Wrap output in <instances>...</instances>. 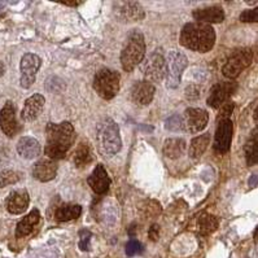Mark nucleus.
I'll return each instance as SVG.
<instances>
[{"label": "nucleus", "mask_w": 258, "mask_h": 258, "mask_svg": "<svg viewBox=\"0 0 258 258\" xmlns=\"http://www.w3.org/2000/svg\"><path fill=\"white\" fill-rule=\"evenodd\" d=\"M237 83L236 82H219L212 87L208 96L207 104L212 106L213 109L221 108L226 101L230 99V96L236 91Z\"/></svg>", "instance_id": "f8f14e48"}, {"label": "nucleus", "mask_w": 258, "mask_h": 258, "mask_svg": "<svg viewBox=\"0 0 258 258\" xmlns=\"http://www.w3.org/2000/svg\"><path fill=\"white\" fill-rule=\"evenodd\" d=\"M239 20L241 22H257L258 21V8H253V10H246L240 15Z\"/></svg>", "instance_id": "473e14b6"}, {"label": "nucleus", "mask_w": 258, "mask_h": 258, "mask_svg": "<svg viewBox=\"0 0 258 258\" xmlns=\"http://www.w3.org/2000/svg\"><path fill=\"white\" fill-rule=\"evenodd\" d=\"M42 65V60L35 53H25L21 58V78H20V85L22 88H30L35 83L37 73Z\"/></svg>", "instance_id": "9d476101"}, {"label": "nucleus", "mask_w": 258, "mask_h": 258, "mask_svg": "<svg viewBox=\"0 0 258 258\" xmlns=\"http://www.w3.org/2000/svg\"><path fill=\"white\" fill-rule=\"evenodd\" d=\"M64 6H69V7H78L81 4H83V2H62Z\"/></svg>", "instance_id": "4c0bfd02"}, {"label": "nucleus", "mask_w": 258, "mask_h": 258, "mask_svg": "<svg viewBox=\"0 0 258 258\" xmlns=\"http://www.w3.org/2000/svg\"><path fill=\"white\" fill-rule=\"evenodd\" d=\"M94 161V153H92L91 146L87 142H81L77 146L73 155V162L78 169H85Z\"/></svg>", "instance_id": "4be33fe9"}, {"label": "nucleus", "mask_w": 258, "mask_h": 258, "mask_svg": "<svg viewBox=\"0 0 258 258\" xmlns=\"http://www.w3.org/2000/svg\"><path fill=\"white\" fill-rule=\"evenodd\" d=\"M234 103H231V101L223 104V105L221 106V110H219V114L218 117H217V121L225 118H231V114L234 112Z\"/></svg>", "instance_id": "f704fd0d"}, {"label": "nucleus", "mask_w": 258, "mask_h": 258, "mask_svg": "<svg viewBox=\"0 0 258 258\" xmlns=\"http://www.w3.org/2000/svg\"><path fill=\"white\" fill-rule=\"evenodd\" d=\"M79 236H81V240H79V248L82 249V250H86V252L90 250V248H91L90 241H91L92 237L91 232L88 230H82L79 232Z\"/></svg>", "instance_id": "2f4dec72"}, {"label": "nucleus", "mask_w": 258, "mask_h": 258, "mask_svg": "<svg viewBox=\"0 0 258 258\" xmlns=\"http://www.w3.org/2000/svg\"><path fill=\"white\" fill-rule=\"evenodd\" d=\"M188 67V58L179 51H170L165 58V78L167 88H176L180 85L183 72Z\"/></svg>", "instance_id": "423d86ee"}, {"label": "nucleus", "mask_w": 258, "mask_h": 258, "mask_svg": "<svg viewBox=\"0 0 258 258\" xmlns=\"http://www.w3.org/2000/svg\"><path fill=\"white\" fill-rule=\"evenodd\" d=\"M76 140V130L70 122L53 123L48 122L46 127L44 153L51 160H60L67 156Z\"/></svg>", "instance_id": "f257e3e1"}, {"label": "nucleus", "mask_w": 258, "mask_h": 258, "mask_svg": "<svg viewBox=\"0 0 258 258\" xmlns=\"http://www.w3.org/2000/svg\"><path fill=\"white\" fill-rule=\"evenodd\" d=\"M46 83H49V85L52 83V87L47 90L48 92H60L65 88V83L60 78H57V77H49L46 81Z\"/></svg>", "instance_id": "72a5a7b5"}, {"label": "nucleus", "mask_w": 258, "mask_h": 258, "mask_svg": "<svg viewBox=\"0 0 258 258\" xmlns=\"http://www.w3.org/2000/svg\"><path fill=\"white\" fill-rule=\"evenodd\" d=\"M218 227V219L214 216L203 213L198 219V228L201 235H209Z\"/></svg>", "instance_id": "cd10ccee"}, {"label": "nucleus", "mask_w": 258, "mask_h": 258, "mask_svg": "<svg viewBox=\"0 0 258 258\" xmlns=\"http://www.w3.org/2000/svg\"><path fill=\"white\" fill-rule=\"evenodd\" d=\"M179 42L184 48L205 53L216 44V31L209 24L189 22L183 26Z\"/></svg>", "instance_id": "f03ea898"}, {"label": "nucleus", "mask_w": 258, "mask_h": 258, "mask_svg": "<svg viewBox=\"0 0 258 258\" xmlns=\"http://www.w3.org/2000/svg\"><path fill=\"white\" fill-rule=\"evenodd\" d=\"M210 143V134H203L200 137H196L191 140V144H189V151L188 155L191 158H200L204 155V152L207 151L208 146Z\"/></svg>", "instance_id": "bb28decb"}, {"label": "nucleus", "mask_w": 258, "mask_h": 258, "mask_svg": "<svg viewBox=\"0 0 258 258\" xmlns=\"http://www.w3.org/2000/svg\"><path fill=\"white\" fill-rule=\"evenodd\" d=\"M244 153L248 166H254L258 162V130L257 127L252 131L250 138L244 146Z\"/></svg>", "instance_id": "a878e982"}, {"label": "nucleus", "mask_w": 258, "mask_h": 258, "mask_svg": "<svg viewBox=\"0 0 258 258\" xmlns=\"http://www.w3.org/2000/svg\"><path fill=\"white\" fill-rule=\"evenodd\" d=\"M232 133H234V123L231 118H225L217 121L216 134H214V152L217 155H226L231 148L232 142Z\"/></svg>", "instance_id": "1a4fd4ad"}, {"label": "nucleus", "mask_w": 258, "mask_h": 258, "mask_svg": "<svg viewBox=\"0 0 258 258\" xmlns=\"http://www.w3.org/2000/svg\"><path fill=\"white\" fill-rule=\"evenodd\" d=\"M253 60V52L249 48H241L235 51L222 68V74L228 79H235L250 67Z\"/></svg>", "instance_id": "0eeeda50"}, {"label": "nucleus", "mask_w": 258, "mask_h": 258, "mask_svg": "<svg viewBox=\"0 0 258 258\" xmlns=\"http://www.w3.org/2000/svg\"><path fill=\"white\" fill-rule=\"evenodd\" d=\"M249 184H253L252 187H255V175H253V180L252 182H249Z\"/></svg>", "instance_id": "ea45409f"}, {"label": "nucleus", "mask_w": 258, "mask_h": 258, "mask_svg": "<svg viewBox=\"0 0 258 258\" xmlns=\"http://www.w3.org/2000/svg\"><path fill=\"white\" fill-rule=\"evenodd\" d=\"M46 103L44 96L40 94H35L30 96L28 100L25 101L24 109L21 112V118L25 122H33L39 117L40 112H42L43 106Z\"/></svg>", "instance_id": "6ab92c4d"}, {"label": "nucleus", "mask_w": 258, "mask_h": 258, "mask_svg": "<svg viewBox=\"0 0 258 258\" xmlns=\"http://www.w3.org/2000/svg\"><path fill=\"white\" fill-rule=\"evenodd\" d=\"M156 87L148 81H138L130 90L131 100L139 106H147L152 103Z\"/></svg>", "instance_id": "2eb2a0df"}, {"label": "nucleus", "mask_w": 258, "mask_h": 258, "mask_svg": "<svg viewBox=\"0 0 258 258\" xmlns=\"http://www.w3.org/2000/svg\"><path fill=\"white\" fill-rule=\"evenodd\" d=\"M124 252L128 257H133V255L140 254L143 252V245L138 241V240L131 239L127 244H126V248H124Z\"/></svg>", "instance_id": "7c9ffc66"}, {"label": "nucleus", "mask_w": 258, "mask_h": 258, "mask_svg": "<svg viewBox=\"0 0 258 258\" xmlns=\"http://www.w3.org/2000/svg\"><path fill=\"white\" fill-rule=\"evenodd\" d=\"M22 178V174L15 170H4L0 173V188H4L7 185L16 184Z\"/></svg>", "instance_id": "c85d7f7f"}, {"label": "nucleus", "mask_w": 258, "mask_h": 258, "mask_svg": "<svg viewBox=\"0 0 258 258\" xmlns=\"http://www.w3.org/2000/svg\"><path fill=\"white\" fill-rule=\"evenodd\" d=\"M149 239L152 241H157L158 236H160V226L158 225H152L149 228Z\"/></svg>", "instance_id": "e433bc0d"}, {"label": "nucleus", "mask_w": 258, "mask_h": 258, "mask_svg": "<svg viewBox=\"0 0 258 258\" xmlns=\"http://www.w3.org/2000/svg\"><path fill=\"white\" fill-rule=\"evenodd\" d=\"M17 152L22 158L33 160L42 152L40 143L33 137H22L17 143Z\"/></svg>", "instance_id": "412c9836"}, {"label": "nucleus", "mask_w": 258, "mask_h": 258, "mask_svg": "<svg viewBox=\"0 0 258 258\" xmlns=\"http://www.w3.org/2000/svg\"><path fill=\"white\" fill-rule=\"evenodd\" d=\"M121 76L118 72L104 68L94 77V90L104 100H112L119 91Z\"/></svg>", "instance_id": "39448f33"}, {"label": "nucleus", "mask_w": 258, "mask_h": 258, "mask_svg": "<svg viewBox=\"0 0 258 258\" xmlns=\"http://www.w3.org/2000/svg\"><path fill=\"white\" fill-rule=\"evenodd\" d=\"M184 130L191 134H198L208 126L209 122V113L201 108H187L183 115Z\"/></svg>", "instance_id": "9b49d317"}, {"label": "nucleus", "mask_w": 258, "mask_h": 258, "mask_svg": "<svg viewBox=\"0 0 258 258\" xmlns=\"http://www.w3.org/2000/svg\"><path fill=\"white\" fill-rule=\"evenodd\" d=\"M185 149H187V144L184 140L180 138H171V139L165 140L162 152H164L165 157L170 158V160H178L184 155Z\"/></svg>", "instance_id": "b1692460"}, {"label": "nucleus", "mask_w": 258, "mask_h": 258, "mask_svg": "<svg viewBox=\"0 0 258 258\" xmlns=\"http://www.w3.org/2000/svg\"><path fill=\"white\" fill-rule=\"evenodd\" d=\"M87 182L92 191L97 195H104L110 187V178L101 164L96 165L91 175L88 176Z\"/></svg>", "instance_id": "a211bd4d"}, {"label": "nucleus", "mask_w": 258, "mask_h": 258, "mask_svg": "<svg viewBox=\"0 0 258 258\" xmlns=\"http://www.w3.org/2000/svg\"><path fill=\"white\" fill-rule=\"evenodd\" d=\"M184 95L188 100H198L199 97H200V88H198L194 85L188 86V87L185 88Z\"/></svg>", "instance_id": "c9c22d12"}, {"label": "nucleus", "mask_w": 258, "mask_h": 258, "mask_svg": "<svg viewBox=\"0 0 258 258\" xmlns=\"http://www.w3.org/2000/svg\"><path fill=\"white\" fill-rule=\"evenodd\" d=\"M82 213V207L78 204H62L56 209L55 218L58 222H69L77 219Z\"/></svg>", "instance_id": "393cba45"}, {"label": "nucleus", "mask_w": 258, "mask_h": 258, "mask_svg": "<svg viewBox=\"0 0 258 258\" xmlns=\"http://www.w3.org/2000/svg\"><path fill=\"white\" fill-rule=\"evenodd\" d=\"M165 128L170 131H182L184 130V122H183V117L179 114L171 115L170 118L166 119L165 122Z\"/></svg>", "instance_id": "c756f323"}, {"label": "nucleus", "mask_w": 258, "mask_h": 258, "mask_svg": "<svg viewBox=\"0 0 258 258\" xmlns=\"http://www.w3.org/2000/svg\"><path fill=\"white\" fill-rule=\"evenodd\" d=\"M4 73H6V65L0 61V78L4 76Z\"/></svg>", "instance_id": "58836bf2"}, {"label": "nucleus", "mask_w": 258, "mask_h": 258, "mask_svg": "<svg viewBox=\"0 0 258 258\" xmlns=\"http://www.w3.org/2000/svg\"><path fill=\"white\" fill-rule=\"evenodd\" d=\"M57 164L51 158H40L33 166V176L39 182H49L57 175Z\"/></svg>", "instance_id": "dca6fc26"}, {"label": "nucleus", "mask_w": 258, "mask_h": 258, "mask_svg": "<svg viewBox=\"0 0 258 258\" xmlns=\"http://www.w3.org/2000/svg\"><path fill=\"white\" fill-rule=\"evenodd\" d=\"M140 72L148 82H161L165 77V57L155 51L140 62Z\"/></svg>", "instance_id": "6e6552de"}, {"label": "nucleus", "mask_w": 258, "mask_h": 258, "mask_svg": "<svg viewBox=\"0 0 258 258\" xmlns=\"http://www.w3.org/2000/svg\"><path fill=\"white\" fill-rule=\"evenodd\" d=\"M146 57V40L139 30H131L121 51V65L124 72H133Z\"/></svg>", "instance_id": "20e7f679"}, {"label": "nucleus", "mask_w": 258, "mask_h": 258, "mask_svg": "<svg viewBox=\"0 0 258 258\" xmlns=\"http://www.w3.org/2000/svg\"><path fill=\"white\" fill-rule=\"evenodd\" d=\"M0 128L8 138H15L21 131V124L16 118V106L12 101H7L0 110Z\"/></svg>", "instance_id": "ddd939ff"}, {"label": "nucleus", "mask_w": 258, "mask_h": 258, "mask_svg": "<svg viewBox=\"0 0 258 258\" xmlns=\"http://www.w3.org/2000/svg\"><path fill=\"white\" fill-rule=\"evenodd\" d=\"M29 203H30V198H29V194L26 189H16L10 194V196L7 198L6 207L7 210L11 213V214H22V213L26 212L29 207Z\"/></svg>", "instance_id": "f3484780"}, {"label": "nucleus", "mask_w": 258, "mask_h": 258, "mask_svg": "<svg viewBox=\"0 0 258 258\" xmlns=\"http://www.w3.org/2000/svg\"><path fill=\"white\" fill-rule=\"evenodd\" d=\"M96 143L99 152L104 157H113L121 151L122 142L118 124L105 117L96 124Z\"/></svg>", "instance_id": "7ed1b4c3"}, {"label": "nucleus", "mask_w": 258, "mask_h": 258, "mask_svg": "<svg viewBox=\"0 0 258 258\" xmlns=\"http://www.w3.org/2000/svg\"><path fill=\"white\" fill-rule=\"evenodd\" d=\"M40 221V213L38 209H33L28 216L24 217L17 223L16 227V237H25L33 232V228L38 225Z\"/></svg>", "instance_id": "5701e85b"}, {"label": "nucleus", "mask_w": 258, "mask_h": 258, "mask_svg": "<svg viewBox=\"0 0 258 258\" xmlns=\"http://www.w3.org/2000/svg\"><path fill=\"white\" fill-rule=\"evenodd\" d=\"M194 19L196 22H203V24H221L225 20V12L221 7H207V8H200L195 10L192 12Z\"/></svg>", "instance_id": "aec40b11"}, {"label": "nucleus", "mask_w": 258, "mask_h": 258, "mask_svg": "<svg viewBox=\"0 0 258 258\" xmlns=\"http://www.w3.org/2000/svg\"><path fill=\"white\" fill-rule=\"evenodd\" d=\"M114 12L121 21L134 22L144 19L143 7L137 2H118L114 4Z\"/></svg>", "instance_id": "4468645a"}]
</instances>
